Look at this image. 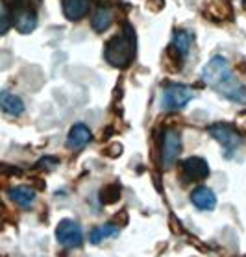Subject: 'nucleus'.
<instances>
[{
  "instance_id": "17",
  "label": "nucleus",
  "mask_w": 246,
  "mask_h": 257,
  "mask_svg": "<svg viewBox=\"0 0 246 257\" xmlns=\"http://www.w3.org/2000/svg\"><path fill=\"white\" fill-rule=\"evenodd\" d=\"M12 13H10V8L0 0V35L8 34V30L12 28Z\"/></svg>"
},
{
  "instance_id": "14",
  "label": "nucleus",
  "mask_w": 246,
  "mask_h": 257,
  "mask_svg": "<svg viewBox=\"0 0 246 257\" xmlns=\"http://www.w3.org/2000/svg\"><path fill=\"white\" fill-rule=\"evenodd\" d=\"M118 233H120V228H118V226H115V224H104V226L94 228L93 231L89 233V242H91V244H100V242H104V240L117 237Z\"/></svg>"
},
{
  "instance_id": "16",
  "label": "nucleus",
  "mask_w": 246,
  "mask_h": 257,
  "mask_svg": "<svg viewBox=\"0 0 246 257\" xmlns=\"http://www.w3.org/2000/svg\"><path fill=\"white\" fill-rule=\"evenodd\" d=\"M113 23V13L109 8H98L91 19V26L94 32H105Z\"/></svg>"
},
{
  "instance_id": "9",
  "label": "nucleus",
  "mask_w": 246,
  "mask_h": 257,
  "mask_svg": "<svg viewBox=\"0 0 246 257\" xmlns=\"http://www.w3.org/2000/svg\"><path fill=\"white\" fill-rule=\"evenodd\" d=\"M91 139H93L91 130L85 124L78 122L70 128L69 135H67V146H69L70 150H80L83 146H87L91 143Z\"/></svg>"
},
{
  "instance_id": "12",
  "label": "nucleus",
  "mask_w": 246,
  "mask_h": 257,
  "mask_svg": "<svg viewBox=\"0 0 246 257\" xmlns=\"http://www.w3.org/2000/svg\"><path fill=\"white\" fill-rule=\"evenodd\" d=\"M61 8H63L65 19L76 23L89 13V0H63Z\"/></svg>"
},
{
  "instance_id": "5",
  "label": "nucleus",
  "mask_w": 246,
  "mask_h": 257,
  "mask_svg": "<svg viewBox=\"0 0 246 257\" xmlns=\"http://www.w3.org/2000/svg\"><path fill=\"white\" fill-rule=\"evenodd\" d=\"M12 23L21 34H32L37 28V12L32 4H24L23 0H13L12 8Z\"/></svg>"
},
{
  "instance_id": "18",
  "label": "nucleus",
  "mask_w": 246,
  "mask_h": 257,
  "mask_svg": "<svg viewBox=\"0 0 246 257\" xmlns=\"http://www.w3.org/2000/svg\"><path fill=\"white\" fill-rule=\"evenodd\" d=\"M118 198H120V187H118V185H107V187L100 193L102 204H115Z\"/></svg>"
},
{
  "instance_id": "8",
  "label": "nucleus",
  "mask_w": 246,
  "mask_h": 257,
  "mask_svg": "<svg viewBox=\"0 0 246 257\" xmlns=\"http://www.w3.org/2000/svg\"><path fill=\"white\" fill-rule=\"evenodd\" d=\"M182 176L185 181H200L209 176V165L202 158H187L182 163Z\"/></svg>"
},
{
  "instance_id": "15",
  "label": "nucleus",
  "mask_w": 246,
  "mask_h": 257,
  "mask_svg": "<svg viewBox=\"0 0 246 257\" xmlns=\"http://www.w3.org/2000/svg\"><path fill=\"white\" fill-rule=\"evenodd\" d=\"M193 43H194L193 32H189V30H178V32H174L172 47H174V50L180 54V56H185V54L191 50Z\"/></svg>"
},
{
  "instance_id": "1",
  "label": "nucleus",
  "mask_w": 246,
  "mask_h": 257,
  "mask_svg": "<svg viewBox=\"0 0 246 257\" xmlns=\"http://www.w3.org/2000/svg\"><path fill=\"white\" fill-rule=\"evenodd\" d=\"M202 80L207 87L218 93L222 98L246 105V87L235 78L228 59L222 56L211 58L202 69Z\"/></svg>"
},
{
  "instance_id": "2",
  "label": "nucleus",
  "mask_w": 246,
  "mask_h": 257,
  "mask_svg": "<svg viewBox=\"0 0 246 257\" xmlns=\"http://www.w3.org/2000/svg\"><path fill=\"white\" fill-rule=\"evenodd\" d=\"M135 54H137V37H135L134 28L126 24L122 32H118L107 41L104 58L115 69H126L135 59Z\"/></svg>"
},
{
  "instance_id": "4",
  "label": "nucleus",
  "mask_w": 246,
  "mask_h": 257,
  "mask_svg": "<svg viewBox=\"0 0 246 257\" xmlns=\"http://www.w3.org/2000/svg\"><path fill=\"white\" fill-rule=\"evenodd\" d=\"M196 96L193 89L183 83H170L163 89L161 94V107L165 111H180Z\"/></svg>"
},
{
  "instance_id": "11",
  "label": "nucleus",
  "mask_w": 246,
  "mask_h": 257,
  "mask_svg": "<svg viewBox=\"0 0 246 257\" xmlns=\"http://www.w3.org/2000/svg\"><path fill=\"white\" fill-rule=\"evenodd\" d=\"M0 109L10 117H21L24 113V102L17 94L10 93V91H2L0 93Z\"/></svg>"
},
{
  "instance_id": "7",
  "label": "nucleus",
  "mask_w": 246,
  "mask_h": 257,
  "mask_svg": "<svg viewBox=\"0 0 246 257\" xmlns=\"http://www.w3.org/2000/svg\"><path fill=\"white\" fill-rule=\"evenodd\" d=\"M56 239L65 248H76V246H80L83 242V231L78 222L65 218L56 228Z\"/></svg>"
},
{
  "instance_id": "10",
  "label": "nucleus",
  "mask_w": 246,
  "mask_h": 257,
  "mask_svg": "<svg viewBox=\"0 0 246 257\" xmlns=\"http://www.w3.org/2000/svg\"><path fill=\"white\" fill-rule=\"evenodd\" d=\"M191 202L200 211H213L215 205H217V194L213 193L209 187L200 185L191 193Z\"/></svg>"
},
{
  "instance_id": "3",
  "label": "nucleus",
  "mask_w": 246,
  "mask_h": 257,
  "mask_svg": "<svg viewBox=\"0 0 246 257\" xmlns=\"http://www.w3.org/2000/svg\"><path fill=\"white\" fill-rule=\"evenodd\" d=\"M207 132H209V135L217 141L218 145L222 146L224 156L228 159L233 158V154L237 152L240 146H242V143H244L242 135H240L233 126H229V124H224V122L211 124Z\"/></svg>"
},
{
  "instance_id": "6",
  "label": "nucleus",
  "mask_w": 246,
  "mask_h": 257,
  "mask_svg": "<svg viewBox=\"0 0 246 257\" xmlns=\"http://www.w3.org/2000/svg\"><path fill=\"white\" fill-rule=\"evenodd\" d=\"M182 154V137L176 130H167L161 139V165L170 169Z\"/></svg>"
},
{
  "instance_id": "13",
  "label": "nucleus",
  "mask_w": 246,
  "mask_h": 257,
  "mask_svg": "<svg viewBox=\"0 0 246 257\" xmlns=\"http://www.w3.org/2000/svg\"><path fill=\"white\" fill-rule=\"evenodd\" d=\"M8 196L15 202L17 205H21V207H30V205L35 202V191L32 187H28V185H17V187L10 189V193H8Z\"/></svg>"
}]
</instances>
